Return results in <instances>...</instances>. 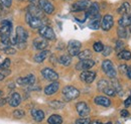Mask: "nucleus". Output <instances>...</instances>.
<instances>
[{"label":"nucleus","instance_id":"1","mask_svg":"<svg viewBox=\"0 0 131 124\" xmlns=\"http://www.w3.org/2000/svg\"><path fill=\"white\" fill-rule=\"evenodd\" d=\"M63 95H64L66 101H72L79 97L80 92L77 88H75L73 86H67L63 89Z\"/></svg>","mask_w":131,"mask_h":124},{"label":"nucleus","instance_id":"2","mask_svg":"<svg viewBox=\"0 0 131 124\" xmlns=\"http://www.w3.org/2000/svg\"><path fill=\"white\" fill-rule=\"evenodd\" d=\"M102 69H103L104 73L109 78H115L116 75H117L113 63L111 61H109V60H105L104 62L102 63Z\"/></svg>","mask_w":131,"mask_h":124},{"label":"nucleus","instance_id":"3","mask_svg":"<svg viewBox=\"0 0 131 124\" xmlns=\"http://www.w3.org/2000/svg\"><path fill=\"white\" fill-rule=\"evenodd\" d=\"M25 20H26V22H27V24L31 27V28H40L41 26H43V24H42V21H41V19L40 18H37V17H35V16L31 15L30 13H26V16H25Z\"/></svg>","mask_w":131,"mask_h":124},{"label":"nucleus","instance_id":"4","mask_svg":"<svg viewBox=\"0 0 131 124\" xmlns=\"http://www.w3.org/2000/svg\"><path fill=\"white\" fill-rule=\"evenodd\" d=\"M82 44L79 40H70L68 44V50L69 54L73 57H76L79 55L80 53V48H81Z\"/></svg>","mask_w":131,"mask_h":124},{"label":"nucleus","instance_id":"5","mask_svg":"<svg viewBox=\"0 0 131 124\" xmlns=\"http://www.w3.org/2000/svg\"><path fill=\"white\" fill-rule=\"evenodd\" d=\"M38 32H39V34H40L43 38H46V39H49V40H53V39H56V34H54L53 30H52V28L49 27V26H47V25L41 26V27L39 28Z\"/></svg>","mask_w":131,"mask_h":124},{"label":"nucleus","instance_id":"6","mask_svg":"<svg viewBox=\"0 0 131 124\" xmlns=\"http://www.w3.org/2000/svg\"><path fill=\"white\" fill-rule=\"evenodd\" d=\"M90 5H91L90 0H79L73 4L72 10L73 11H84V10H87Z\"/></svg>","mask_w":131,"mask_h":124},{"label":"nucleus","instance_id":"7","mask_svg":"<svg viewBox=\"0 0 131 124\" xmlns=\"http://www.w3.org/2000/svg\"><path fill=\"white\" fill-rule=\"evenodd\" d=\"M1 24H2V26L0 27V36L1 37L9 36L11 29H12V23L9 20H3L1 22Z\"/></svg>","mask_w":131,"mask_h":124},{"label":"nucleus","instance_id":"8","mask_svg":"<svg viewBox=\"0 0 131 124\" xmlns=\"http://www.w3.org/2000/svg\"><path fill=\"white\" fill-rule=\"evenodd\" d=\"M113 24H114V19H113V16L110 15V14H106L101 21V27L103 28V30L105 31H108L109 29H111Z\"/></svg>","mask_w":131,"mask_h":124},{"label":"nucleus","instance_id":"9","mask_svg":"<svg viewBox=\"0 0 131 124\" xmlns=\"http://www.w3.org/2000/svg\"><path fill=\"white\" fill-rule=\"evenodd\" d=\"M38 6L47 14H51L54 10V6L48 0H38Z\"/></svg>","mask_w":131,"mask_h":124},{"label":"nucleus","instance_id":"10","mask_svg":"<svg viewBox=\"0 0 131 124\" xmlns=\"http://www.w3.org/2000/svg\"><path fill=\"white\" fill-rule=\"evenodd\" d=\"M95 66V62L91 59H88V60H81L80 62L77 64L76 66V69L77 70H80V71H86V70H89L91 68H93Z\"/></svg>","mask_w":131,"mask_h":124},{"label":"nucleus","instance_id":"11","mask_svg":"<svg viewBox=\"0 0 131 124\" xmlns=\"http://www.w3.org/2000/svg\"><path fill=\"white\" fill-rule=\"evenodd\" d=\"M95 78H96V73H95V72L88 71V70L83 71V73H81V75H80L81 81L85 82V83H87V84H91V83H93V81L95 80Z\"/></svg>","mask_w":131,"mask_h":124},{"label":"nucleus","instance_id":"12","mask_svg":"<svg viewBox=\"0 0 131 124\" xmlns=\"http://www.w3.org/2000/svg\"><path fill=\"white\" fill-rule=\"evenodd\" d=\"M99 10H100V6H99V4L97 2L91 3V5L89 6V8L86 11V17L93 19L95 16L99 14Z\"/></svg>","mask_w":131,"mask_h":124},{"label":"nucleus","instance_id":"13","mask_svg":"<svg viewBox=\"0 0 131 124\" xmlns=\"http://www.w3.org/2000/svg\"><path fill=\"white\" fill-rule=\"evenodd\" d=\"M41 75H42V77L45 78V79H47L49 81H52V82H54V81H57L59 79V75L53 70H51L49 68L43 69L41 71Z\"/></svg>","mask_w":131,"mask_h":124},{"label":"nucleus","instance_id":"14","mask_svg":"<svg viewBox=\"0 0 131 124\" xmlns=\"http://www.w3.org/2000/svg\"><path fill=\"white\" fill-rule=\"evenodd\" d=\"M76 109H77V112L79 113V115L81 117H86L90 113V107L85 102H79L76 105Z\"/></svg>","mask_w":131,"mask_h":124},{"label":"nucleus","instance_id":"15","mask_svg":"<svg viewBox=\"0 0 131 124\" xmlns=\"http://www.w3.org/2000/svg\"><path fill=\"white\" fill-rule=\"evenodd\" d=\"M16 37H17V44L19 43H26V39L28 37L27 31L24 29L22 26H17L16 27Z\"/></svg>","mask_w":131,"mask_h":124},{"label":"nucleus","instance_id":"16","mask_svg":"<svg viewBox=\"0 0 131 124\" xmlns=\"http://www.w3.org/2000/svg\"><path fill=\"white\" fill-rule=\"evenodd\" d=\"M7 102L11 107H17L21 102V97L18 93H12L7 98Z\"/></svg>","mask_w":131,"mask_h":124},{"label":"nucleus","instance_id":"17","mask_svg":"<svg viewBox=\"0 0 131 124\" xmlns=\"http://www.w3.org/2000/svg\"><path fill=\"white\" fill-rule=\"evenodd\" d=\"M27 12L30 13L31 15L37 17V18H40V19H41L42 16H43V11L39 8V6L37 7V6H35L34 4H31V5H29V6L27 7Z\"/></svg>","mask_w":131,"mask_h":124},{"label":"nucleus","instance_id":"18","mask_svg":"<svg viewBox=\"0 0 131 124\" xmlns=\"http://www.w3.org/2000/svg\"><path fill=\"white\" fill-rule=\"evenodd\" d=\"M48 40L46 38H35L33 40V47H35L36 49H39V50H45L47 47H48Z\"/></svg>","mask_w":131,"mask_h":124},{"label":"nucleus","instance_id":"19","mask_svg":"<svg viewBox=\"0 0 131 124\" xmlns=\"http://www.w3.org/2000/svg\"><path fill=\"white\" fill-rule=\"evenodd\" d=\"M35 83V76L32 74H29L25 78H19L17 79L18 85H33Z\"/></svg>","mask_w":131,"mask_h":124},{"label":"nucleus","instance_id":"20","mask_svg":"<svg viewBox=\"0 0 131 124\" xmlns=\"http://www.w3.org/2000/svg\"><path fill=\"white\" fill-rule=\"evenodd\" d=\"M59 89H60V84H59V82L54 81L45 88V93L47 95H52V94L57 93Z\"/></svg>","mask_w":131,"mask_h":124},{"label":"nucleus","instance_id":"21","mask_svg":"<svg viewBox=\"0 0 131 124\" xmlns=\"http://www.w3.org/2000/svg\"><path fill=\"white\" fill-rule=\"evenodd\" d=\"M94 102L99 106H104V107H109L111 105V101L104 96H97L94 99Z\"/></svg>","mask_w":131,"mask_h":124},{"label":"nucleus","instance_id":"22","mask_svg":"<svg viewBox=\"0 0 131 124\" xmlns=\"http://www.w3.org/2000/svg\"><path fill=\"white\" fill-rule=\"evenodd\" d=\"M31 116H32L33 119L35 121L40 122L45 118V112L42 110H39V109H33L32 111H31Z\"/></svg>","mask_w":131,"mask_h":124},{"label":"nucleus","instance_id":"23","mask_svg":"<svg viewBox=\"0 0 131 124\" xmlns=\"http://www.w3.org/2000/svg\"><path fill=\"white\" fill-rule=\"evenodd\" d=\"M131 10V6L128 2H124L118 9V13L124 15V14H128Z\"/></svg>","mask_w":131,"mask_h":124},{"label":"nucleus","instance_id":"24","mask_svg":"<svg viewBox=\"0 0 131 124\" xmlns=\"http://www.w3.org/2000/svg\"><path fill=\"white\" fill-rule=\"evenodd\" d=\"M49 55V50H42L41 53H39V54H37L35 57H34V61L36 63H41L43 62L46 59H47V57Z\"/></svg>","mask_w":131,"mask_h":124},{"label":"nucleus","instance_id":"25","mask_svg":"<svg viewBox=\"0 0 131 124\" xmlns=\"http://www.w3.org/2000/svg\"><path fill=\"white\" fill-rule=\"evenodd\" d=\"M118 23H119V26H123V27H126L127 25L129 26L131 24V20L130 18H129V15L128 14H124L119 19Z\"/></svg>","mask_w":131,"mask_h":124},{"label":"nucleus","instance_id":"26","mask_svg":"<svg viewBox=\"0 0 131 124\" xmlns=\"http://www.w3.org/2000/svg\"><path fill=\"white\" fill-rule=\"evenodd\" d=\"M49 124H62L63 123V118L60 115H51L48 119Z\"/></svg>","mask_w":131,"mask_h":124},{"label":"nucleus","instance_id":"27","mask_svg":"<svg viewBox=\"0 0 131 124\" xmlns=\"http://www.w3.org/2000/svg\"><path fill=\"white\" fill-rule=\"evenodd\" d=\"M118 58L121 59V60H124V61H129V60H131V53L129 51V50H125V49H123V50L119 51V54H118Z\"/></svg>","mask_w":131,"mask_h":124},{"label":"nucleus","instance_id":"28","mask_svg":"<svg viewBox=\"0 0 131 124\" xmlns=\"http://www.w3.org/2000/svg\"><path fill=\"white\" fill-rule=\"evenodd\" d=\"M59 62L60 64H62V65H64L66 67H68V66H70L71 65V63H72V58L71 57H69V56H61L60 58H59Z\"/></svg>","mask_w":131,"mask_h":124},{"label":"nucleus","instance_id":"29","mask_svg":"<svg viewBox=\"0 0 131 124\" xmlns=\"http://www.w3.org/2000/svg\"><path fill=\"white\" fill-rule=\"evenodd\" d=\"M91 57H92V53H91V50H89V49H85L84 51L79 53V55H78V58H79L80 60H88V59H90Z\"/></svg>","mask_w":131,"mask_h":124},{"label":"nucleus","instance_id":"30","mask_svg":"<svg viewBox=\"0 0 131 124\" xmlns=\"http://www.w3.org/2000/svg\"><path fill=\"white\" fill-rule=\"evenodd\" d=\"M49 106L53 109H62L64 108L65 104L63 102H61V101H51L49 103Z\"/></svg>","mask_w":131,"mask_h":124},{"label":"nucleus","instance_id":"31","mask_svg":"<svg viewBox=\"0 0 131 124\" xmlns=\"http://www.w3.org/2000/svg\"><path fill=\"white\" fill-rule=\"evenodd\" d=\"M101 26V22H100V19H93L90 24H89V27L91 29H98L99 27Z\"/></svg>","mask_w":131,"mask_h":124},{"label":"nucleus","instance_id":"32","mask_svg":"<svg viewBox=\"0 0 131 124\" xmlns=\"http://www.w3.org/2000/svg\"><path fill=\"white\" fill-rule=\"evenodd\" d=\"M117 33H118V36L121 37V38H125V37H127V31H126V28L123 27V26H119V27H118Z\"/></svg>","mask_w":131,"mask_h":124},{"label":"nucleus","instance_id":"33","mask_svg":"<svg viewBox=\"0 0 131 124\" xmlns=\"http://www.w3.org/2000/svg\"><path fill=\"white\" fill-rule=\"evenodd\" d=\"M103 92L106 94V95H108V96H111V97H113V96L116 95V91L114 90V88L113 87H110V86H108L107 88H105L103 90Z\"/></svg>","mask_w":131,"mask_h":124},{"label":"nucleus","instance_id":"34","mask_svg":"<svg viewBox=\"0 0 131 124\" xmlns=\"http://www.w3.org/2000/svg\"><path fill=\"white\" fill-rule=\"evenodd\" d=\"M24 115H25V113H24V111L21 110V109H17V110H15V111L13 112V117L16 118V119L22 118Z\"/></svg>","mask_w":131,"mask_h":124},{"label":"nucleus","instance_id":"35","mask_svg":"<svg viewBox=\"0 0 131 124\" xmlns=\"http://www.w3.org/2000/svg\"><path fill=\"white\" fill-rule=\"evenodd\" d=\"M109 86V83L106 81V80H101V81H99L98 83V89L99 90H101V91H103L105 88H107Z\"/></svg>","mask_w":131,"mask_h":124},{"label":"nucleus","instance_id":"36","mask_svg":"<svg viewBox=\"0 0 131 124\" xmlns=\"http://www.w3.org/2000/svg\"><path fill=\"white\" fill-rule=\"evenodd\" d=\"M93 48H94V50H95V51L100 53V51H102V50H103L104 46H103V44H102V43L97 42V43H95V44L93 45Z\"/></svg>","mask_w":131,"mask_h":124},{"label":"nucleus","instance_id":"37","mask_svg":"<svg viewBox=\"0 0 131 124\" xmlns=\"http://www.w3.org/2000/svg\"><path fill=\"white\" fill-rule=\"evenodd\" d=\"M10 66V60L9 59H5L4 62L0 65V70H5V69H8Z\"/></svg>","mask_w":131,"mask_h":124},{"label":"nucleus","instance_id":"38","mask_svg":"<svg viewBox=\"0 0 131 124\" xmlns=\"http://www.w3.org/2000/svg\"><path fill=\"white\" fill-rule=\"evenodd\" d=\"M76 124H91V120L88 119V118L82 117V118H80L76 121Z\"/></svg>","mask_w":131,"mask_h":124},{"label":"nucleus","instance_id":"39","mask_svg":"<svg viewBox=\"0 0 131 124\" xmlns=\"http://www.w3.org/2000/svg\"><path fill=\"white\" fill-rule=\"evenodd\" d=\"M3 51H4L6 55H14V54L16 53V50H15L14 48H12V47H6L5 48H3Z\"/></svg>","mask_w":131,"mask_h":124},{"label":"nucleus","instance_id":"40","mask_svg":"<svg viewBox=\"0 0 131 124\" xmlns=\"http://www.w3.org/2000/svg\"><path fill=\"white\" fill-rule=\"evenodd\" d=\"M103 56H105V57H108L109 55H111V53H112V48L110 47H104L103 48Z\"/></svg>","mask_w":131,"mask_h":124},{"label":"nucleus","instance_id":"41","mask_svg":"<svg viewBox=\"0 0 131 124\" xmlns=\"http://www.w3.org/2000/svg\"><path fill=\"white\" fill-rule=\"evenodd\" d=\"M10 39V45H17V37L15 35H11V37H9Z\"/></svg>","mask_w":131,"mask_h":124},{"label":"nucleus","instance_id":"42","mask_svg":"<svg viewBox=\"0 0 131 124\" xmlns=\"http://www.w3.org/2000/svg\"><path fill=\"white\" fill-rule=\"evenodd\" d=\"M1 3H2L4 6H6V7H9V6H11L12 0H1Z\"/></svg>","mask_w":131,"mask_h":124},{"label":"nucleus","instance_id":"43","mask_svg":"<svg viewBox=\"0 0 131 124\" xmlns=\"http://www.w3.org/2000/svg\"><path fill=\"white\" fill-rule=\"evenodd\" d=\"M119 69H120V71H121L122 73H125V74H126V72H127V70L129 69V67H128L127 65H121Z\"/></svg>","mask_w":131,"mask_h":124},{"label":"nucleus","instance_id":"44","mask_svg":"<svg viewBox=\"0 0 131 124\" xmlns=\"http://www.w3.org/2000/svg\"><path fill=\"white\" fill-rule=\"evenodd\" d=\"M124 47V44L121 42V40H118L117 43H116V48L117 49H122Z\"/></svg>","mask_w":131,"mask_h":124},{"label":"nucleus","instance_id":"45","mask_svg":"<svg viewBox=\"0 0 131 124\" xmlns=\"http://www.w3.org/2000/svg\"><path fill=\"white\" fill-rule=\"evenodd\" d=\"M124 105L126 106V107H129L131 105V97H129V98H127L125 101H124Z\"/></svg>","mask_w":131,"mask_h":124},{"label":"nucleus","instance_id":"46","mask_svg":"<svg viewBox=\"0 0 131 124\" xmlns=\"http://www.w3.org/2000/svg\"><path fill=\"white\" fill-rule=\"evenodd\" d=\"M121 116L122 117H128L129 116V112L127 110H122L121 111Z\"/></svg>","mask_w":131,"mask_h":124},{"label":"nucleus","instance_id":"47","mask_svg":"<svg viewBox=\"0 0 131 124\" xmlns=\"http://www.w3.org/2000/svg\"><path fill=\"white\" fill-rule=\"evenodd\" d=\"M6 102H7V99H5V98H3V97L0 98V106H4Z\"/></svg>","mask_w":131,"mask_h":124},{"label":"nucleus","instance_id":"48","mask_svg":"<svg viewBox=\"0 0 131 124\" xmlns=\"http://www.w3.org/2000/svg\"><path fill=\"white\" fill-rule=\"evenodd\" d=\"M126 75H127V76H128V77L131 79V70H130V68L127 70V72H126Z\"/></svg>","mask_w":131,"mask_h":124},{"label":"nucleus","instance_id":"49","mask_svg":"<svg viewBox=\"0 0 131 124\" xmlns=\"http://www.w3.org/2000/svg\"><path fill=\"white\" fill-rule=\"evenodd\" d=\"M91 124H102L100 121H94V122H91Z\"/></svg>","mask_w":131,"mask_h":124},{"label":"nucleus","instance_id":"50","mask_svg":"<svg viewBox=\"0 0 131 124\" xmlns=\"http://www.w3.org/2000/svg\"><path fill=\"white\" fill-rule=\"evenodd\" d=\"M28 1H29V2H30V3H35V1H36V0H28Z\"/></svg>","mask_w":131,"mask_h":124},{"label":"nucleus","instance_id":"51","mask_svg":"<svg viewBox=\"0 0 131 124\" xmlns=\"http://www.w3.org/2000/svg\"><path fill=\"white\" fill-rule=\"evenodd\" d=\"M3 97V91H0V98Z\"/></svg>","mask_w":131,"mask_h":124},{"label":"nucleus","instance_id":"52","mask_svg":"<svg viewBox=\"0 0 131 124\" xmlns=\"http://www.w3.org/2000/svg\"><path fill=\"white\" fill-rule=\"evenodd\" d=\"M129 30H130V32H131V24L129 25Z\"/></svg>","mask_w":131,"mask_h":124},{"label":"nucleus","instance_id":"53","mask_svg":"<svg viewBox=\"0 0 131 124\" xmlns=\"http://www.w3.org/2000/svg\"><path fill=\"white\" fill-rule=\"evenodd\" d=\"M129 18H130V20H131V14H129Z\"/></svg>","mask_w":131,"mask_h":124},{"label":"nucleus","instance_id":"54","mask_svg":"<svg viewBox=\"0 0 131 124\" xmlns=\"http://www.w3.org/2000/svg\"><path fill=\"white\" fill-rule=\"evenodd\" d=\"M106 124H112L111 122H108V123H106Z\"/></svg>","mask_w":131,"mask_h":124},{"label":"nucleus","instance_id":"55","mask_svg":"<svg viewBox=\"0 0 131 124\" xmlns=\"http://www.w3.org/2000/svg\"><path fill=\"white\" fill-rule=\"evenodd\" d=\"M116 124H121V123H119V122H117V123H116Z\"/></svg>","mask_w":131,"mask_h":124}]
</instances>
